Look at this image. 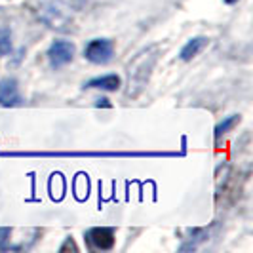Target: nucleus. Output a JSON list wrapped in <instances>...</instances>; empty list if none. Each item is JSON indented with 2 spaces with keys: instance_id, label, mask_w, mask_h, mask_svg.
Wrapping results in <instances>:
<instances>
[{
  "instance_id": "obj_6",
  "label": "nucleus",
  "mask_w": 253,
  "mask_h": 253,
  "mask_svg": "<svg viewBox=\"0 0 253 253\" xmlns=\"http://www.w3.org/2000/svg\"><path fill=\"white\" fill-rule=\"evenodd\" d=\"M23 97L19 93V86L15 78H4L0 80V105L2 107H19Z\"/></svg>"
},
{
  "instance_id": "obj_14",
  "label": "nucleus",
  "mask_w": 253,
  "mask_h": 253,
  "mask_svg": "<svg viewBox=\"0 0 253 253\" xmlns=\"http://www.w3.org/2000/svg\"><path fill=\"white\" fill-rule=\"evenodd\" d=\"M67 248H73V250H76V246H75V244H73V240H71V238H69V240L65 242V246H61L59 250H61V252H65Z\"/></svg>"
},
{
  "instance_id": "obj_11",
  "label": "nucleus",
  "mask_w": 253,
  "mask_h": 253,
  "mask_svg": "<svg viewBox=\"0 0 253 253\" xmlns=\"http://www.w3.org/2000/svg\"><path fill=\"white\" fill-rule=\"evenodd\" d=\"M12 51V38L8 29H0V57Z\"/></svg>"
},
{
  "instance_id": "obj_8",
  "label": "nucleus",
  "mask_w": 253,
  "mask_h": 253,
  "mask_svg": "<svg viewBox=\"0 0 253 253\" xmlns=\"http://www.w3.org/2000/svg\"><path fill=\"white\" fill-rule=\"evenodd\" d=\"M208 44H210V38L208 37L190 38L189 42L181 48V51H179V59H181V61H190V59H194V57H196Z\"/></svg>"
},
{
  "instance_id": "obj_15",
  "label": "nucleus",
  "mask_w": 253,
  "mask_h": 253,
  "mask_svg": "<svg viewBox=\"0 0 253 253\" xmlns=\"http://www.w3.org/2000/svg\"><path fill=\"white\" fill-rule=\"evenodd\" d=\"M223 2H225V4H236L238 0H223Z\"/></svg>"
},
{
  "instance_id": "obj_2",
  "label": "nucleus",
  "mask_w": 253,
  "mask_h": 253,
  "mask_svg": "<svg viewBox=\"0 0 253 253\" xmlns=\"http://www.w3.org/2000/svg\"><path fill=\"white\" fill-rule=\"evenodd\" d=\"M2 156H42V158H129V156H175V152H103V151H55V152H2Z\"/></svg>"
},
{
  "instance_id": "obj_3",
  "label": "nucleus",
  "mask_w": 253,
  "mask_h": 253,
  "mask_svg": "<svg viewBox=\"0 0 253 253\" xmlns=\"http://www.w3.org/2000/svg\"><path fill=\"white\" fill-rule=\"evenodd\" d=\"M114 46L109 38H93L89 40L84 48V57L89 63L95 65H105L113 59Z\"/></svg>"
},
{
  "instance_id": "obj_9",
  "label": "nucleus",
  "mask_w": 253,
  "mask_h": 253,
  "mask_svg": "<svg viewBox=\"0 0 253 253\" xmlns=\"http://www.w3.org/2000/svg\"><path fill=\"white\" fill-rule=\"evenodd\" d=\"M240 120H242L240 114H230V116H227L225 120H221V122L215 126V141H217V143L221 141V137H223L225 133H228L232 127L236 126Z\"/></svg>"
},
{
  "instance_id": "obj_7",
  "label": "nucleus",
  "mask_w": 253,
  "mask_h": 253,
  "mask_svg": "<svg viewBox=\"0 0 253 253\" xmlns=\"http://www.w3.org/2000/svg\"><path fill=\"white\" fill-rule=\"evenodd\" d=\"M122 86V78L118 75H105L97 76V78H91L84 84V88L89 89H103V91H116Z\"/></svg>"
},
{
  "instance_id": "obj_12",
  "label": "nucleus",
  "mask_w": 253,
  "mask_h": 253,
  "mask_svg": "<svg viewBox=\"0 0 253 253\" xmlns=\"http://www.w3.org/2000/svg\"><path fill=\"white\" fill-rule=\"evenodd\" d=\"M10 236H12V228H10V227H0V250H8Z\"/></svg>"
},
{
  "instance_id": "obj_13",
  "label": "nucleus",
  "mask_w": 253,
  "mask_h": 253,
  "mask_svg": "<svg viewBox=\"0 0 253 253\" xmlns=\"http://www.w3.org/2000/svg\"><path fill=\"white\" fill-rule=\"evenodd\" d=\"M95 107H107V109H111V107H113V103H109L107 97H101V99H97Z\"/></svg>"
},
{
  "instance_id": "obj_4",
  "label": "nucleus",
  "mask_w": 253,
  "mask_h": 253,
  "mask_svg": "<svg viewBox=\"0 0 253 253\" xmlns=\"http://www.w3.org/2000/svg\"><path fill=\"white\" fill-rule=\"evenodd\" d=\"M75 44L71 40H53L48 48V61L51 69H61L69 65L75 57Z\"/></svg>"
},
{
  "instance_id": "obj_5",
  "label": "nucleus",
  "mask_w": 253,
  "mask_h": 253,
  "mask_svg": "<svg viewBox=\"0 0 253 253\" xmlns=\"http://www.w3.org/2000/svg\"><path fill=\"white\" fill-rule=\"evenodd\" d=\"M84 238L93 250L99 252H109L114 248V228L111 227H91L84 232Z\"/></svg>"
},
{
  "instance_id": "obj_1",
  "label": "nucleus",
  "mask_w": 253,
  "mask_h": 253,
  "mask_svg": "<svg viewBox=\"0 0 253 253\" xmlns=\"http://www.w3.org/2000/svg\"><path fill=\"white\" fill-rule=\"evenodd\" d=\"M158 51H160V46H151L145 51H141L139 55L129 63V71H127V75H129L127 95L129 97H135L141 89L147 86L152 67L158 61Z\"/></svg>"
},
{
  "instance_id": "obj_10",
  "label": "nucleus",
  "mask_w": 253,
  "mask_h": 253,
  "mask_svg": "<svg viewBox=\"0 0 253 253\" xmlns=\"http://www.w3.org/2000/svg\"><path fill=\"white\" fill-rule=\"evenodd\" d=\"M206 240H208V230H204V228H194V230H192L190 240L185 242V244L179 248V252H190V250H196V248Z\"/></svg>"
}]
</instances>
